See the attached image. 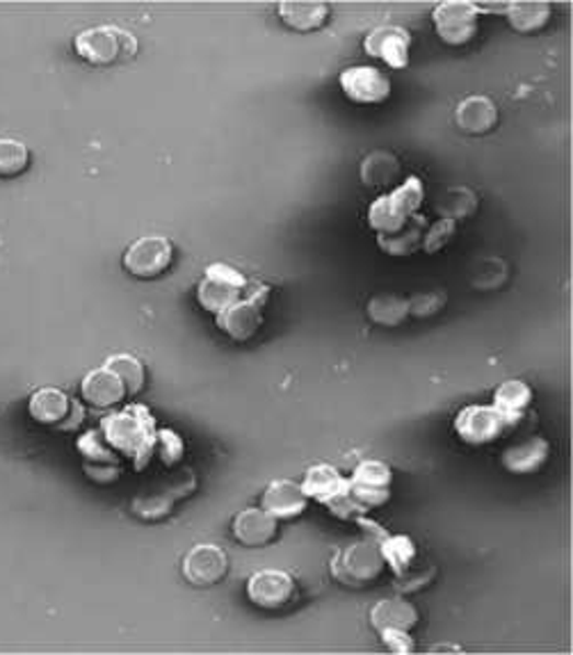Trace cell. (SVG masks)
Instances as JSON below:
<instances>
[{
	"mask_svg": "<svg viewBox=\"0 0 573 655\" xmlns=\"http://www.w3.org/2000/svg\"><path fill=\"white\" fill-rule=\"evenodd\" d=\"M270 292L272 288L267 284L250 279L242 299H238L233 307H229L220 315H215L217 330L236 343H248L250 338H254L263 324V309L270 302Z\"/></svg>",
	"mask_w": 573,
	"mask_h": 655,
	"instance_id": "cell-6",
	"label": "cell"
},
{
	"mask_svg": "<svg viewBox=\"0 0 573 655\" xmlns=\"http://www.w3.org/2000/svg\"><path fill=\"white\" fill-rule=\"evenodd\" d=\"M406 299H409V318L414 320H429L434 315H439L448 304L446 290H427Z\"/></svg>",
	"mask_w": 573,
	"mask_h": 655,
	"instance_id": "cell-38",
	"label": "cell"
},
{
	"mask_svg": "<svg viewBox=\"0 0 573 655\" xmlns=\"http://www.w3.org/2000/svg\"><path fill=\"white\" fill-rule=\"evenodd\" d=\"M229 555L215 543H197L183 558V578L199 589L220 585L229 576Z\"/></svg>",
	"mask_w": 573,
	"mask_h": 655,
	"instance_id": "cell-15",
	"label": "cell"
},
{
	"mask_svg": "<svg viewBox=\"0 0 573 655\" xmlns=\"http://www.w3.org/2000/svg\"><path fill=\"white\" fill-rule=\"evenodd\" d=\"M174 263V244L165 235H142L122 256V265L130 277L153 281L165 275Z\"/></svg>",
	"mask_w": 573,
	"mask_h": 655,
	"instance_id": "cell-8",
	"label": "cell"
},
{
	"mask_svg": "<svg viewBox=\"0 0 573 655\" xmlns=\"http://www.w3.org/2000/svg\"><path fill=\"white\" fill-rule=\"evenodd\" d=\"M339 88L354 105H381L391 99V78L370 65H354L339 73Z\"/></svg>",
	"mask_w": 573,
	"mask_h": 655,
	"instance_id": "cell-13",
	"label": "cell"
},
{
	"mask_svg": "<svg viewBox=\"0 0 573 655\" xmlns=\"http://www.w3.org/2000/svg\"><path fill=\"white\" fill-rule=\"evenodd\" d=\"M76 56L92 67H113L135 60L140 42L119 25H94L73 37Z\"/></svg>",
	"mask_w": 573,
	"mask_h": 655,
	"instance_id": "cell-2",
	"label": "cell"
},
{
	"mask_svg": "<svg viewBox=\"0 0 573 655\" xmlns=\"http://www.w3.org/2000/svg\"><path fill=\"white\" fill-rule=\"evenodd\" d=\"M377 543H379V553H381V558H385L387 568L393 571L396 578L402 576V573L421 558L414 539L406 537V535L385 532L377 539Z\"/></svg>",
	"mask_w": 573,
	"mask_h": 655,
	"instance_id": "cell-30",
	"label": "cell"
},
{
	"mask_svg": "<svg viewBox=\"0 0 573 655\" xmlns=\"http://www.w3.org/2000/svg\"><path fill=\"white\" fill-rule=\"evenodd\" d=\"M501 122L498 103L489 99L486 94H471L461 99L455 107V124L457 130L471 138H482V135L494 133Z\"/></svg>",
	"mask_w": 573,
	"mask_h": 655,
	"instance_id": "cell-18",
	"label": "cell"
},
{
	"mask_svg": "<svg viewBox=\"0 0 573 655\" xmlns=\"http://www.w3.org/2000/svg\"><path fill=\"white\" fill-rule=\"evenodd\" d=\"M509 281V265L501 256H480L469 267V284L480 292L501 290Z\"/></svg>",
	"mask_w": 573,
	"mask_h": 655,
	"instance_id": "cell-32",
	"label": "cell"
},
{
	"mask_svg": "<svg viewBox=\"0 0 573 655\" xmlns=\"http://www.w3.org/2000/svg\"><path fill=\"white\" fill-rule=\"evenodd\" d=\"M195 489H197L195 473L185 469V473H181V478L176 482H172V486L168 491H156V494L135 496L130 503V514L135 518H140V521H145V524L165 521V518L172 514L174 505L181 498H187Z\"/></svg>",
	"mask_w": 573,
	"mask_h": 655,
	"instance_id": "cell-16",
	"label": "cell"
},
{
	"mask_svg": "<svg viewBox=\"0 0 573 655\" xmlns=\"http://www.w3.org/2000/svg\"><path fill=\"white\" fill-rule=\"evenodd\" d=\"M393 471L379 459H364L349 475V496L366 512L385 507L391 501Z\"/></svg>",
	"mask_w": 573,
	"mask_h": 655,
	"instance_id": "cell-11",
	"label": "cell"
},
{
	"mask_svg": "<svg viewBox=\"0 0 573 655\" xmlns=\"http://www.w3.org/2000/svg\"><path fill=\"white\" fill-rule=\"evenodd\" d=\"M432 653H461V648H459V646H448V644H444V646H434Z\"/></svg>",
	"mask_w": 573,
	"mask_h": 655,
	"instance_id": "cell-42",
	"label": "cell"
},
{
	"mask_svg": "<svg viewBox=\"0 0 573 655\" xmlns=\"http://www.w3.org/2000/svg\"><path fill=\"white\" fill-rule=\"evenodd\" d=\"M434 33L446 46L461 48L471 44L480 31V14L475 3L467 0H446L432 10Z\"/></svg>",
	"mask_w": 573,
	"mask_h": 655,
	"instance_id": "cell-10",
	"label": "cell"
},
{
	"mask_svg": "<svg viewBox=\"0 0 573 655\" xmlns=\"http://www.w3.org/2000/svg\"><path fill=\"white\" fill-rule=\"evenodd\" d=\"M379 640H381V646H385L391 653H398V655H409V653L416 651L412 635H409L406 631H398V628L379 631Z\"/></svg>",
	"mask_w": 573,
	"mask_h": 655,
	"instance_id": "cell-40",
	"label": "cell"
},
{
	"mask_svg": "<svg viewBox=\"0 0 573 655\" xmlns=\"http://www.w3.org/2000/svg\"><path fill=\"white\" fill-rule=\"evenodd\" d=\"M455 233H457V222L444 220V217H439V220L427 227L421 252H425V254H439V252H444L448 248V244L452 242Z\"/></svg>",
	"mask_w": 573,
	"mask_h": 655,
	"instance_id": "cell-39",
	"label": "cell"
},
{
	"mask_svg": "<svg viewBox=\"0 0 573 655\" xmlns=\"http://www.w3.org/2000/svg\"><path fill=\"white\" fill-rule=\"evenodd\" d=\"M309 503L311 501L305 494L302 482L282 478L265 486L259 507L282 524V521H295V518L302 516Z\"/></svg>",
	"mask_w": 573,
	"mask_h": 655,
	"instance_id": "cell-17",
	"label": "cell"
},
{
	"mask_svg": "<svg viewBox=\"0 0 573 655\" xmlns=\"http://www.w3.org/2000/svg\"><path fill=\"white\" fill-rule=\"evenodd\" d=\"M99 429L105 436V441L113 446V450L122 459L130 461L133 471L140 473L149 467L153 459L158 425L145 404L133 402L103 416Z\"/></svg>",
	"mask_w": 573,
	"mask_h": 655,
	"instance_id": "cell-1",
	"label": "cell"
},
{
	"mask_svg": "<svg viewBox=\"0 0 573 655\" xmlns=\"http://www.w3.org/2000/svg\"><path fill=\"white\" fill-rule=\"evenodd\" d=\"M83 471L94 484H115L124 475L122 463H83Z\"/></svg>",
	"mask_w": 573,
	"mask_h": 655,
	"instance_id": "cell-41",
	"label": "cell"
},
{
	"mask_svg": "<svg viewBox=\"0 0 573 655\" xmlns=\"http://www.w3.org/2000/svg\"><path fill=\"white\" fill-rule=\"evenodd\" d=\"M76 452L83 457V463H122L124 459L113 450V446L105 441V436L101 429H88L85 434L78 436L76 441ZM124 467V463H122Z\"/></svg>",
	"mask_w": 573,
	"mask_h": 655,
	"instance_id": "cell-34",
	"label": "cell"
},
{
	"mask_svg": "<svg viewBox=\"0 0 573 655\" xmlns=\"http://www.w3.org/2000/svg\"><path fill=\"white\" fill-rule=\"evenodd\" d=\"M366 315L377 326L396 330L409 318V299L393 292H377L368 299Z\"/></svg>",
	"mask_w": 573,
	"mask_h": 655,
	"instance_id": "cell-29",
	"label": "cell"
},
{
	"mask_svg": "<svg viewBox=\"0 0 573 655\" xmlns=\"http://www.w3.org/2000/svg\"><path fill=\"white\" fill-rule=\"evenodd\" d=\"M436 578V566L434 564H423L421 566V558L409 566L402 576L396 578V591L402 594V596H409V594H416L421 589H425L427 585H432Z\"/></svg>",
	"mask_w": 573,
	"mask_h": 655,
	"instance_id": "cell-37",
	"label": "cell"
},
{
	"mask_svg": "<svg viewBox=\"0 0 573 655\" xmlns=\"http://www.w3.org/2000/svg\"><path fill=\"white\" fill-rule=\"evenodd\" d=\"M434 212L452 222L469 220V217L478 212V195L467 185H452L444 189V195L436 199Z\"/></svg>",
	"mask_w": 573,
	"mask_h": 655,
	"instance_id": "cell-31",
	"label": "cell"
},
{
	"mask_svg": "<svg viewBox=\"0 0 573 655\" xmlns=\"http://www.w3.org/2000/svg\"><path fill=\"white\" fill-rule=\"evenodd\" d=\"M535 400L532 387L524 379H507L494 391V406L496 412L507 421L512 429L522 425L530 412V404Z\"/></svg>",
	"mask_w": 573,
	"mask_h": 655,
	"instance_id": "cell-24",
	"label": "cell"
},
{
	"mask_svg": "<svg viewBox=\"0 0 573 655\" xmlns=\"http://www.w3.org/2000/svg\"><path fill=\"white\" fill-rule=\"evenodd\" d=\"M277 14L288 31L309 35L322 31L330 23L332 5L318 3V0H311V3H293V0H288V3L277 5Z\"/></svg>",
	"mask_w": 573,
	"mask_h": 655,
	"instance_id": "cell-26",
	"label": "cell"
},
{
	"mask_svg": "<svg viewBox=\"0 0 573 655\" xmlns=\"http://www.w3.org/2000/svg\"><path fill=\"white\" fill-rule=\"evenodd\" d=\"M185 455V444L181 439V434L165 427V429H158L156 436V448H153V457H158V461L162 463L165 469H174L183 461Z\"/></svg>",
	"mask_w": 573,
	"mask_h": 655,
	"instance_id": "cell-36",
	"label": "cell"
},
{
	"mask_svg": "<svg viewBox=\"0 0 573 655\" xmlns=\"http://www.w3.org/2000/svg\"><path fill=\"white\" fill-rule=\"evenodd\" d=\"M250 279L227 263H213L204 269V277L197 284V302L213 318L233 307L242 299Z\"/></svg>",
	"mask_w": 573,
	"mask_h": 655,
	"instance_id": "cell-7",
	"label": "cell"
},
{
	"mask_svg": "<svg viewBox=\"0 0 573 655\" xmlns=\"http://www.w3.org/2000/svg\"><path fill=\"white\" fill-rule=\"evenodd\" d=\"M103 366L111 368L124 381L128 398H138L147 389V366L140 357H135V354H113Z\"/></svg>",
	"mask_w": 573,
	"mask_h": 655,
	"instance_id": "cell-33",
	"label": "cell"
},
{
	"mask_svg": "<svg viewBox=\"0 0 573 655\" xmlns=\"http://www.w3.org/2000/svg\"><path fill=\"white\" fill-rule=\"evenodd\" d=\"M368 619H370V625L375 628L377 633L379 631H389V628H398V631L412 633L414 628L419 625V621H421V614H419L414 604H409L406 596L396 594V596L377 600V604L370 610V614H368Z\"/></svg>",
	"mask_w": 573,
	"mask_h": 655,
	"instance_id": "cell-23",
	"label": "cell"
},
{
	"mask_svg": "<svg viewBox=\"0 0 573 655\" xmlns=\"http://www.w3.org/2000/svg\"><path fill=\"white\" fill-rule=\"evenodd\" d=\"M425 202V187L419 176H406L404 183L393 187L391 193L379 195L368 208V227L377 235L398 233L421 212Z\"/></svg>",
	"mask_w": 573,
	"mask_h": 655,
	"instance_id": "cell-3",
	"label": "cell"
},
{
	"mask_svg": "<svg viewBox=\"0 0 573 655\" xmlns=\"http://www.w3.org/2000/svg\"><path fill=\"white\" fill-rule=\"evenodd\" d=\"M302 489L309 501H316L330 509L341 521H357L359 516L368 512L352 501L349 496V478H345L332 463H316L302 480Z\"/></svg>",
	"mask_w": 573,
	"mask_h": 655,
	"instance_id": "cell-5",
	"label": "cell"
},
{
	"mask_svg": "<svg viewBox=\"0 0 573 655\" xmlns=\"http://www.w3.org/2000/svg\"><path fill=\"white\" fill-rule=\"evenodd\" d=\"M244 594H248L254 608L265 612H277L293 604L297 596V583L293 573L288 571L263 568L252 573L248 585H244Z\"/></svg>",
	"mask_w": 573,
	"mask_h": 655,
	"instance_id": "cell-12",
	"label": "cell"
},
{
	"mask_svg": "<svg viewBox=\"0 0 573 655\" xmlns=\"http://www.w3.org/2000/svg\"><path fill=\"white\" fill-rule=\"evenodd\" d=\"M80 398L88 402L92 409H117L128 398L124 381L107 368H94L90 370L83 381H80Z\"/></svg>",
	"mask_w": 573,
	"mask_h": 655,
	"instance_id": "cell-20",
	"label": "cell"
},
{
	"mask_svg": "<svg viewBox=\"0 0 573 655\" xmlns=\"http://www.w3.org/2000/svg\"><path fill=\"white\" fill-rule=\"evenodd\" d=\"M387 564L379 553V543L373 537H364L352 541L334 553L330 560V571L336 583L349 589H366L373 587Z\"/></svg>",
	"mask_w": 573,
	"mask_h": 655,
	"instance_id": "cell-4",
	"label": "cell"
},
{
	"mask_svg": "<svg viewBox=\"0 0 573 655\" xmlns=\"http://www.w3.org/2000/svg\"><path fill=\"white\" fill-rule=\"evenodd\" d=\"M412 33L402 25H377L364 37V53L393 71H402L412 60Z\"/></svg>",
	"mask_w": 573,
	"mask_h": 655,
	"instance_id": "cell-14",
	"label": "cell"
},
{
	"mask_svg": "<svg viewBox=\"0 0 573 655\" xmlns=\"http://www.w3.org/2000/svg\"><path fill=\"white\" fill-rule=\"evenodd\" d=\"M429 222L425 215H416L412 217V222L406 227H402L398 233L391 235H377V248L396 258H406V256H414L416 252H421L423 248V238L427 231Z\"/></svg>",
	"mask_w": 573,
	"mask_h": 655,
	"instance_id": "cell-27",
	"label": "cell"
},
{
	"mask_svg": "<svg viewBox=\"0 0 573 655\" xmlns=\"http://www.w3.org/2000/svg\"><path fill=\"white\" fill-rule=\"evenodd\" d=\"M551 16L553 8L549 3H537V0H530V3H507L503 14L509 28L526 37L541 33L551 23Z\"/></svg>",
	"mask_w": 573,
	"mask_h": 655,
	"instance_id": "cell-28",
	"label": "cell"
},
{
	"mask_svg": "<svg viewBox=\"0 0 573 655\" xmlns=\"http://www.w3.org/2000/svg\"><path fill=\"white\" fill-rule=\"evenodd\" d=\"M31 168V149L14 138H0V179H16Z\"/></svg>",
	"mask_w": 573,
	"mask_h": 655,
	"instance_id": "cell-35",
	"label": "cell"
},
{
	"mask_svg": "<svg viewBox=\"0 0 573 655\" xmlns=\"http://www.w3.org/2000/svg\"><path fill=\"white\" fill-rule=\"evenodd\" d=\"M71 404L73 398H69L67 391L58 387H44L28 398V414L37 425L62 432L71 414Z\"/></svg>",
	"mask_w": 573,
	"mask_h": 655,
	"instance_id": "cell-22",
	"label": "cell"
},
{
	"mask_svg": "<svg viewBox=\"0 0 573 655\" xmlns=\"http://www.w3.org/2000/svg\"><path fill=\"white\" fill-rule=\"evenodd\" d=\"M231 537L244 549H265L279 537V521L261 507H248L233 516Z\"/></svg>",
	"mask_w": 573,
	"mask_h": 655,
	"instance_id": "cell-19",
	"label": "cell"
},
{
	"mask_svg": "<svg viewBox=\"0 0 573 655\" xmlns=\"http://www.w3.org/2000/svg\"><path fill=\"white\" fill-rule=\"evenodd\" d=\"M452 429L461 444L484 448L496 444L512 427L491 404H469L452 421Z\"/></svg>",
	"mask_w": 573,
	"mask_h": 655,
	"instance_id": "cell-9",
	"label": "cell"
},
{
	"mask_svg": "<svg viewBox=\"0 0 573 655\" xmlns=\"http://www.w3.org/2000/svg\"><path fill=\"white\" fill-rule=\"evenodd\" d=\"M551 459V444L543 436H526L503 450L501 467L512 475H532L541 471Z\"/></svg>",
	"mask_w": 573,
	"mask_h": 655,
	"instance_id": "cell-21",
	"label": "cell"
},
{
	"mask_svg": "<svg viewBox=\"0 0 573 655\" xmlns=\"http://www.w3.org/2000/svg\"><path fill=\"white\" fill-rule=\"evenodd\" d=\"M359 176H362V183L366 187H375V189H385V193H391L393 187L400 185L402 162L393 151L377 149V151L368 153L362 160Z\"/></svg>",
	"mask_w": 573,
	"mask_h": 655,
	"instance_id": "cell-25",
	"label": "cell"
}]
</instances>
